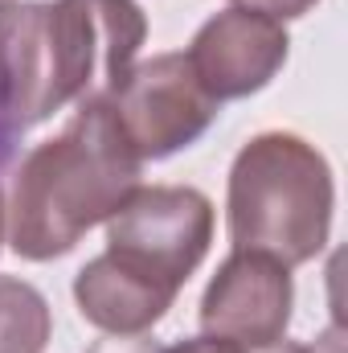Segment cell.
Returning a JSON list of instances; mask_svg holds the SVG:
<instances>
[{"label":"cell","instance_id":"obj_1","mask_svg":"<svg viewBox=\"0 0 348 353\" xmlns=\"http://www.w3.org/2000/svg\"><path fill=\"white\" fill-rule=\"evenodd\" d=\"M209 239V205L193 189H152L119 210L111 255L78 279V300L94 325L140 329L164 312Z\"/></svg>","mask_w":348,"mask_h":353}]
</instances>
